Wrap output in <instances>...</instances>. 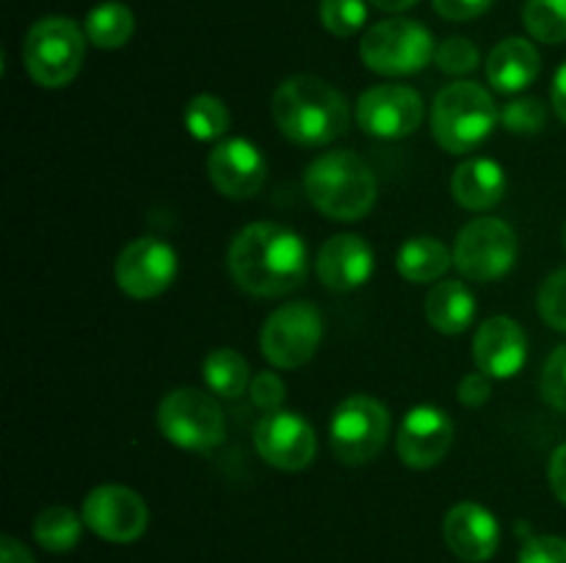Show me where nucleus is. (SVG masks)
Returning <instances> with one entry per match:
<instances>
[{"label": "nucleus", "mask_w": 566, "mask_h": 563, "mask_svg": "<svg viewBox=\"0 0 566 563\" xmlns=\"http://www.w3.org/2000/svg\"><path fill=\"white\" fill-rule=\"evenodd\" d=\"M182 121L197 141H221V136L230 130V110L213 94H197L188 99Z\"/></svg>", "instance_id": "obj_27"}, {"label": "nucleus", "mask_w": 566, "mask_h": 563, "mask_svg": "<svg viewBox=\"0 0 566 563\" xmlns=\"http://www.w3.org/2000/svg\"><path fill=\"white\" fill-rule=\"evenodd\" d=\"M562 243H564V248H566V224H564V230H562Z\"/></svg>", "instance_id": "obj_42"}, {"label": "nucleus", "mask_w": 566, "mask_h": 563, "mask_svg": "<svg viewBox=\"0 0 566 563\" xmlns=\"http://www.w3.org/2000/svg\"><path fill=\"white\" fill-rule=\"evenodd\" d=\"M158 428L169 445L188 453H210L224 442V412L213 395L197 386H177L158 403Z\"/></svg>", "instance_id": "obj_6"}, {"label": "nucleus", "mask_w": 566, "mask_h": 563, "mask_svg": "<svg viewBox=\"0 0 566 563\" xmlns=\"http://www.w3.org/2000/svg\"><path fill=\"white\" fill-rule=\"evenodd\" d=\"M501 125L506 127L509 132H517V136H534V132H542L547 125L545 103L536 97L512 99V103L501 110Z\"/></svg>", "instance_id": "obj_30"}, {"label": "nucleus", "mask_w": 566, "mask_h": 563, "mask_svg": "<svg viewBox=\"0 0 566 563\" xmlns=\"http://www.w3.org/2000/svg\"><path fill=\"white\" fill-rule=\"evenodd\" d=\"M547 480H551V489L558 497V502L566 506V445H558L553 450L551 464H547Z\"/></svg>", "instance_id": "obj_38"}, {"label": "nucleus", "mask_w": 566, "mask_h": 563, "mask_svg": "<svg viewBox=\"0 0 566 563\" xmlns=\"http://www.w3.org/2000/svg\"><path fill=\"white\" fill-rule=\"evenodd\" d=\"M208 174L216 191L227 199H249L263 188L269 166L263 152L247 138H227L213 147Z\"/></svg>", "instance_id": "obj_16"}, {"label": "nucleus", "mask_w": 566, "mask_h": 563, "mask_svg": "<svg viewBox=\"0 0 566 563\" xmlns=\"http://www.w3.org/2000/svg\"><path fill=\"white\" fill-rule=\"evenodd\" d=\"M442 535H446L448 550L464 563L490 561L501 546V524H497L495 513L473 500L457 502L446 513Z\"/></svg>", "instance_id": "obj_18"}, {"label": "nucleus", "mask_w": 566, "mask_h": 563, "mask_svg": "<svg viewBox=\"0 0 566 563\" xmlns=\"http://www.w3.org/2000/svg\"><path fill=\"white\" fill-rule=\"evenodd\" d=\"M453 445V423L448 412L429 406H415L403 414L398 425L396 450L407 467L431 469L448 456Z\"/></svg>", "instance_id": "obj_15"}, {"label": "nucleus", "mask_w": 566, "mask_h": 563, "mask_svg": "<svg viewBox=\"0 0 566 563\" xmlns=\"http://www.w3.org/2000/svg\"><path fill=\"white\" fill-rule=\"evenodd\" d=\"M254 450L271 467L298 472L313 464L318 442H315L313 425L302 414L276 408V412H265L254 425Z\"/></svg>", "instance_id": "obj_14"}, {"label": "nucleus", "mask_w": 566, "mask_h": 563, "mask_svg": "<svg viewBox=\"0 0 566 563\" xmlns=\"http://www.w3.org/2000/svg\"><path fill=\"white\" fill-rule=\"evenodd\" d=\"M542 397L551 403L553 408L566 414V346H558L556 351L547 357L545 370L539 379Z\"/></svg>", "instance_id": "obj_33"}, {"label": "nucleus", "mask_w": 566, "mask_h": 563, "mask_svg": "<svg viewBox=\"0 0 566 563\" xmlns=\"http://www.w3.org/2000/svg\"><path fill=\"white\" fill-rule=\"evenodd\" d=\"M86 55V31L70 17L33 22L22 42V61L36 86L61 88L77 77Z\"/></svg>", "instance_id": "obj_5"}, {"label": "nucleus", "mask_w": 566, "mask_h": 563, "mask_svg": "<svg viewBox=\"0 0 566 563\" xmlns=\"http://www.w3.org/2000/svg\"><path fill=\"white\" fill-rule=\"evenodd\" d=\"M517 563H566V539L562 535H531L520 550Z\"/></svg>", "instance_id": "obj_34"}, {"label": "nucleus", "mask_w": 566, "mask_h": 563, "mask_svg": "<svg viewBox=\"0 0 566 563\" xmlns=\"http://www.w3.org/2000/svg\"><path fill=\"white\" fill-rule=\"evenodd\" d=\"M390 436V412L370 395H352L329 419V442L337 461L363 467L374 461Z\"/></svg>", "instance_id": "obj_8"}, {"label": "nucleus", "mask_w": 566, "mask_h": 563, "mask_svg": "<svg viewBox=\"0 0 566 563\" xmlns=\"http://www.w3.org/2000/svg\"><path fill=\"white\" fill-rule=\"evenodd\" d=\"M249 397L263 412H276V408H282V401H285V384H282L276 373H258L252 384H249Z\"/></svg>", "instance_id": "obj_35"}, {"label": "nucleus", "mask_w": 566, "mask_h": 563, "mask_svg": "<svg viewBox=\"0 0 566 563\" xmlns=\"http://www.w3.org/2000/svg\"><path fill=\"white\" fill-rule=\"evenodd\" d=\"M271 114L287 141L298 147H326L346 136L352 125L348 99L315 75H293L276 86Z\"/></svg>", "instance_id": "obj_2"}, {"label": "nucleus", "mask_w": 566, "mask_h": 563, "mask_svg": "<svg viewBox=\"0 0 566 563\" xmlns=\"http://www.w3.org/2000/svg\"><path fill=\"white\" fill-rule=\"evenodd\" d=\"M517 235L501 219L481 215L464 224L453 246V265L470 282H497L517 263Z\"/></svg>", "instance_id": "obj_10"}, {"label": "nucleus", "mask_w": 566, "mask_h": 563, "mask_svg": "<svg viewBox=\"0 0 566 563\" xmlns=\"http://www.w3.org/2000/svg\"><path fill=\"white\" fill-rule=\"evenodd\" d=\"M177 268L180 263H177L175 248L160 237L144 235L122 248L114 265V279L125 296L136 298V301H149L169 290Z\"/></svg>", "instance_id": "obj_12"}, {"label": "nucleus", "mask_w": 566, "mask_h": 563, "mask_svg": "<svg viewBox=\"0 0 566 563\" xmlns=\"http://www.w3.org/2000/svg\"><path fill=\"white\" fill-rule=\"evenodd\" d=\"M479 47L464 36H451L442 44H437L434 64L448 75H470L479 70Z\"/></svg>", "instance_id": "obj_32"}, {"label": "nucleus", "mask_w": 566, "mask_h": 563, "mask_svg": "<svg viewBox=\"0 0 566 563\" xmlns=\"http://www.w3.org/2000/svg\"><path fill=\"white\" fill-rule=\"evenodd\" d=\"M202 379L213 395L230 397V401L249 392V384H252L249 362L235 348H216V351H210L202 362Z\"/></svg>", "instance_id": "obj_25"}, {"label": "nucleus", "mask_w": 566, "mask_h": 563, "mask_svg": "<svg viewBox=\"0 0 566 563\" xmlns=\"http://www.w3.org/2000/svg\"><path fill=\"white\" fill-rule=\"evenodd\" d=\"M437 9V14H442L446 20L453 22H464V20H475L484 11L492 9L495 0H431Z\"/></svg>", "instance_id": "obj_36"}, {"label": "nucleus", "mask_w": 566, "mask_h": 563, "mask_svg": "<svg viewBox=\"0 0 566 563\" xmlns=\"http://www.w3.org/2000/svg\"><path fill=\"white\" fill-rule=\"evenodd\" d=\"M536 309L551 329L566 331V265L542 282Z\"/></svg>", "instance_id": "obj_31"}, {"label": "nucleus", "mask_w": 566, "mask_h": 563, "mask_svg": "<svg viewBox=\"0 0 566 563\" xmlns=\"http://www.w3.org/2000/svg\"><path fill=\"white\" fill-rule=\"evenodd\" d=\"M453 265V252L431 235L409 237L396 254V268L412 285L437 282Z\"/></svg>", "instance_id": "obj_23"}, {"label": "nucleus", "mask_w": 566, "mask_h": 563, "mask_svg": "<svg viewBox=\"0 0 566 563\" xmlns=\"http://www.w3.org/2000/svg\"><path fill=\"white\" fill-rule=\"evenodd\" d=\"M0 563H36V561H33L31 550H28L22 541H17L14 535H3V539H0Z\"/></svg>", "instance_id": "obj_39"}, {"label": "nucleus", "mask_w": 566, "mask_h": 563, "mask_svg": "<svg viewBox=\"0 0 566 563\" xmlns=\"http://www.w3.org/2000/svg\"><path fill=\"white\" fill-rule=\"evenodd\" d=\"M426 318L442 334H462L475 318V296L464 282H437L426 296Z\"/></svg>", "instance_id": "obj_22"}, {"label": "nucleus", "mask_w": 566, "mask_h": 563, "mask_svg": "<svg viewBox=\"0 0 566 563\" xmlns=\"http://www.w3.org/2000/svg\"><path fill=\"white\" fill-rule=\"evenodd\" d=\"M473 359L490 379H514L528 359V337L509 315H495L479 326L473 337Z\"/></svg>", "instance_id": "obj_17"}, {"label": "nucleus", "mask_w": 566, "mask_h": 563, "mask_svg": "<svg viewBox=\"0 0 566 563\" xmlns=\"http://www.w3.org/2000/svg\"><path fill=\"white\" fill-rule=\"evenodd\" d=\"M374 268L376 257L370 243L365 241V237L352 235V232L332 235L329 241L321 246L318 259H315L318 279L324 282L329 290L337 293H348L368 285L370 276H374Z\"/></svg>", "instance_id": "obj_19"}, {"label": "nucleus", "mask_w": 566, "mask_h": 563, "mask_svg": "<svg viewBox=\"0 0 566 563\" xmlns=\"http://www.w3.org/2000/svg\"><path fill=\"white\" fill-rule=\"evenodd\" d=\"M324 340V318L310 301L274 309L260 329V351L274 368L296 370L307 364Z\"/></svg>", "instance_id": "obj_9"}, {"label": "nucleus", "mask_w": 566, "mask_h": 563, "mask_svg": "<svg viewBox=\"0 0 566 563\" xmlns=\"http://www.w3.org/2000/svg\"><path fill=\"white\" fill-rule=\"evenodd\" d=\"M523 25L545 44L566 42V0H525Z\"/></svg>", "instance_id": "obj_28"}, {"label": "nucleus", "mask_w": 566, "mask_h": 563, "mask_svg": "<svg viewBox=\"0 0 566 563\" xmlns=\"http://www.w3.org/2000/svg\"><path fill=\"white\" fill-rule=\"evenodd\" d=\"M370 6H376L379 11H387V14H401V11L412 9L418 0H368Z\"/></svg>", "instance_id": "obj_41"}, {"label": "nucleus", "mask_w": 566, "mask_h": 563, "mask_svg": "<svg viewBox=\"0 0 566 563\" xmlns=\"http://www.w3.org/2000/svg\"><path fill=\"white\" fill-rule=\"evenodd\" d=\"M501 121L497 105L484 86L470 81H457L437 92L431 108V132L437 144L451 155H464L479 149Z\"/></svg>", "instance_id": "obj_4"}, {"label": "nucleus", "mask_w": 566, "mask_h": 563, "mask_svg": "<svg viewBox=\"0 0 566 563\" xmlns=\"http://www.w3.org/2000/svg\"><path fill=\"white\" fill-rule=\"evenodd\" d=\"M492 395V384H490V375L486 373H468L462 381H459V403L470 408H479L490 401Z\"/></svg>", "instance_id": "obj_37"}, {"label": "nucleus", "mask_w": 566, "mask_h": 563, "mask_svg": "<svg viewBox=\"0 0 566 563\" xmlns=\"http://www.w3.org/2000/svg\"><path fill=\"white\" fill-rule=\"evenodd\" d=\"M551 94H553V110H556L558 119L566 125V64L558 66L556 77H553Z\"/></svg>", "instance_id": "obj_40"}, {"label": "nucleus", "mask_w": 566, "mask_h": 563, "mask_svg": "<svg viewBox=\"0 0 566 563\" xmlns=\"http://www.w3.org/2000/svg\"><path fill=\"white\" fill-rule=\"evenodd\" d=\"M86 39L99 50H116L125 47L136 31V17L119 0H108V3L94 6L83 22Z\"/></svg>", "instance_id": "obj_24"}, {"label": "nucleus", "mask_w": 566, "mask_h": 563, "mask_svg": "<svg viewBox=\"0 0 566 563\" xmlns=\"http://www.w3.org/2000/svg\"><path fill=\"white\" fill-rule=\"evenodd\" d=\"M423 121V97L412 86L381 83L368 88L357 103V125L381 141L412 136Z\"/></svg>", "instance_id": "obj_13"}, {"label": "nucleus", "mask_w": 566, "mask_h": 563, "mask_svg": "<svg viewBox=\"0 0 566 563\" xmlns=\"http://www.w3.org/2000/svg\"><path fill=\"white\" fill-rule=\"evenodd\" d=\"M304 193L326 219L359 221L374 210L379 185L368 160L352 149H332L307 166Z\"/></svg>", "instance_id": "obj_3"}, {"label": "nucleus", "mask_w": 566, "mask_h": 563, "mask_svg": "<svg viewBox=\"0 0 566 563\" xmlns=\"http://www.w3.org/2000/svg\"><path fill=\"white\" fill-rule=\"evenodd\" d=\"M81 517L94 535L111 544H130L142 539L149 524V508L138 491L119 484L94 486L86 495Z\"/></svg>", "instance_id": "obj_11"}, {"label": "nucleus", "mask_w": 566, "mask_h": 563, "mask_svg": "<svg viewBox=\"0 0 566 563\" xmlns=\"http://www.w3.org/2000/svg\"><path fill=\"white\" fill-rule=\"evenodd\" d=\"M539 50L523 36H509L486 59V81L501 94H520L539 77Z\"/></svg>", "instance_id": "obj_20"}, {"label": "nucleus", "mask_w": 566, "mask_h": 563, "mask_svg": "<svg viewBox=\"0 0 566 563\" xmlns=\"http://www.w3.org/2000/svg\"><path fill=\"white\" fill-rule=\"evenodd\" d=\"M451 191L464 210L481 213L506 196V171L492 158H470L453 171Z\"/></svg>", "instance_id": "obj_21"}, {"label": "nucleus", "mask_w": 566, "mask_h": 563, "mask_svg": "<svg viewBox=\"0 0 566 563\" xmlns=\"http://www.w3.org/2000/svg\"><path fill=\"white\" fill-rule=\"evenodd\" d=\"M434 53L437 44L429 28L407 20V17L376 22L359 42V55H363L365 66L376 75L387 77L415 75L429 61H434Z\"/></svg>", "instance_id": "obj_7"}, {"label": "nucleus", "mask_w": 566, "mask_h": 563, "mask_svg": "<svg viewBox=\"0 0 566 563\" xmlns=\"http://www.w3.org/2000/svg\"><path fill=\"white\" fill-rule=\"evenodd\" d=\"M227 268L232 282L249 296L280 298L302 287L310 257L302 235L274 221L243 226L230 243Z\"/></svg>", "instance_id": "obj_1"}, {"label": "nucleus", "mask_w": 566, "mask_h": 563, "mask_svg": "<svg viewBox=\"0 0 566 563\" xmlns=\"http://www.w3.org/2000/svg\"><path fill=\"white\" fill-rule=\"evenodd\" d=\"M321 22L335 36H354L368 22L365 0H321Z\"/></svg>", "instance_id": "obj_29"}, {"label": "nucleus", "mask_w": 566, "mask_h": 563, "mask_svg": "<svg viewBox=\"0 0 566 563\" xmlns=\"http://www.w3.org/2000/svg\"><path fill=\"white\" fill-rule=\"evenodd\" d=\"M83 524H86L83 517H77L72 508L50 506L39 511L36 522H33V539L48 552H70L81 541Z\"/></svg>", "instance_id": "obj_26"}]
</instances>
